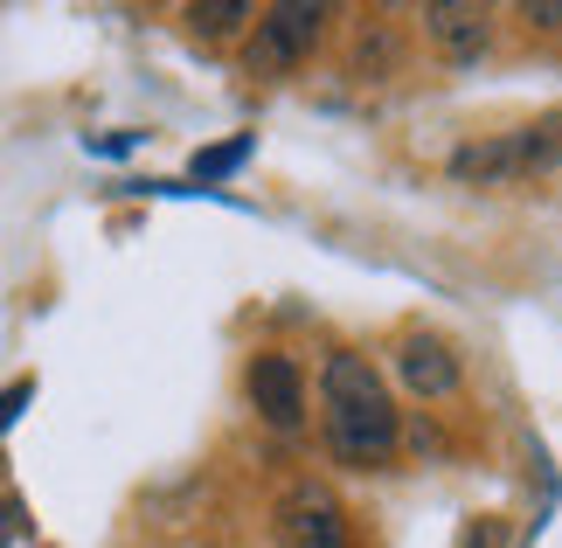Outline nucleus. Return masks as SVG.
<instances>
[{
    "label": "nucleus",
    "mask_w": 562,
    "mask_h": 548,
    "mask_svg": "<svg viewBox=\"0 0 562 548\" xmlns=\"http://www.w3.org/2000/svg\"><path fill=\"white\" fill-rule=\"evenodd\" d=\"M319 389H327V445L348 458V466H389L403 424H396V403H389L375 368L361 355H334Z\"/></svg>",
    "instance_id": "nucleus-1"
},
{
    "label": "nucleus",
    "mask_w": 562,
    "mask_h": 548,
    "mask_svg": "<svg viewBox=\"0 0 562 548\" xmlns=\"http://www.w3.org/2000/svg\"><path fill=\"white\" fill-rule=\"evenodd\" d=\"M319 29H327V8H319V0H278V8H265V14H257L250 49H244L250 77H285V70H299V63L313 56Z\"/></svg>",
    "instance_id": "nucleus-2"
},
{
    "label": "nucleus",
    "mask_w": 562,
    "mask_h": 548,
    "mask_svg": "<svg viewBox=\"0 0 562 548\" xmlns=\"http://www.w3.org/2000/svg\"><path fill=\"white\" fill-rule=\"evenodd\" d=\"M278 541L285 548H348V514L327 487L299 479V487L278 500Z\"/></svg>",
    "instance_id": "nucleus-3"
},
{
    "label": "nucleus",
    "mask_w": 562,
    "mask_h": 548,
    "mask_svg": "<svg viewBox=\"0 0 562 548\" xmlns=\"http://www.w3.org/2000/svg\"><path fill=\"white\" fill-rule=\"evenodd\" d=\"M250 403L265 410L271 430H299V424H306V382H299V361L257 355L250 361Z\"/></svg>",
    "instance_id": "nucleus-4"
},
{
    "label": "nucleus",
    "mask_w": 562,
    "mask_h": 548,
    "mask_svg": "<svg viewBox=\"0 0 562 548\" xmlns=\"http://www.w3.org/2000/svg\"><path fill=\"white\" fill-rule=\"evenodd\" d=\"M424 35L438 42V49L451 63H472V56H486V8H472V0H430L424 8Z\"/></svg>",
    "instance_id": "nucleus-5"
},
{
    "label": "nucleus",
    "mask_w": 562,
    "mask_h": 548,
    "mask_svg": "<svg viewBox=\"0 0 562 548\" xmlns=\"http://www.w3.org/2000/svg\"><path fill=\"white\" fill-rule=\"evenodd\" d=\"M396 376H403V389H417V396H451V389H459V355H451L438 334H403Z\"/></svg>",
    "instance_id": "nucleus-6"
},
{
    "label": "nucleus",
    "mask_w": 562,
    "mask_h": 548,
    "mask_svg": "<svg viewBox=\"0 0 562 548\" xmlns=\"http://www.w3.org/2000/svg\"><path fill=\"white\" fill-rule=\"evenodd\" d=\"M451 174L459 181H480V188H507V181H521L528 160H521V139H486V146H459L451 153Z\"/></svg>",
    "instance_id": "nucleus-7"
},
{
    "label": "nucleus",
    "mask_w": 562,
    "mask_h": 548,
    "mask_svg": "<svg viewBox=\"0 0 562 548\" xmlns=\"http://www.w3.org/2000/svg\"><path fill=\"white\" fill-rule=\"evenodd\" d=\"M257 153V133H236V139H223V146H202L188 160V181H194V194H223L215 181H229V174H244V160Z\"/></svg>",
    "instance_id": "nucleus-8"
},
{
    "label": "nucleus",
    "mask_w": 562,
    "mask_h": 548,
    "mask_svg": "<svg viewBox=\"0 0 562 548\" xmlns=\"http://www.w3.org/2000/svg\"><path fill=\"white\" fill-rule=\"evenodd\" d=\"M521 160H528V174H549V167H562V112L555 119H542V125H521Z\"/></svg>",
    "instance_id": "nucleus-9"
},
{
    "label": "nucleus",
    "mask_w": 562,
    "mask_h": 548,
    "mask_svg": "<svg viewBox=\"0 0 562 548\" xmlns=\"http://www.w3.org/2000/svg\"><path fill=\"white\" fill-rule=\"evenodd\" d=\"M236 21H250V0H194V8H188V29L194 35H229L236 29Z\"/></svg>",
    "instance_id": "nucleus-10"
},
{
    "label": "nucleus",
    "mask_w": 562,
    "mask_h": 548,
    "mask_svg": "<svg viewBox=\"0 0 562 548\" xmlns=\"http://www.w3.org/2000/svg\"><path fill=\"white\" fill-rule=\"evenodd\" d=\"M35 403V382L29 376H21V382H8V389H0V437H8L14 424H21V410H29Z\"/></svg>",
    "instance_id": "nucleus-11"
},
{
    "label": "nucleus",
    "mask_w": 562,
    "mask_h": 548,
    "mask_svg": "<svg viewBox=\"0 0 562 548\" xmlns=\"http://www.w3.org/2000/svg\"><path fill=\"white\" fill-rule=\"evenodd\" d=\"M29 535V507L21 500H0V541H21Z\"/></svg>",
    "instance_id": "nucleus-12"
},
{
    "label": "nucleus",
    "mask_w": 562,
    "mask_h": 548,
    "mask_svg": "<svg viewBox=\"0 0 562 548\" xmlns=\"http://www.w3.org/2000/svg\"><path fill=\"white\" fill-rule=\"evenodd\" d=\"M521 14L535 21V29H562V0H528Z\"/></svg>",
    "instance_id": "nucleus-13"
},
{
    "label": "nucleus",
    "mask_w": 562,
    "mask_h": 548,
    "mask_svg": "<svg viewBox=\"0 0 562 548\" xmlns=\"http://www.w3.org/2000/svg\"><path fill=\"white\" fill-rule=\"evenodd\" d=\"M91 153H133L139 146V133H112V139H83Z\"/></svg>",
    "instance_id": "nucleus-14"
}]
</instances>
